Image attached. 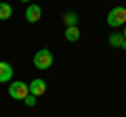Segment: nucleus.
Here are the masks:
<instances>
[{
  "label": "nucleus",
  "mask_w": 126,
  "mask_h": 117,
  "mask_svg": "<svg viewBox=\"0 0 126 117\" xmlns=\"http://www.w3.org/2000/svg\"><path fill=\"white\" fill-rule=\"evenodd\" d=\"M78 21H80V17H78L74 11H67V13L63 15V23H65V27H74V25H78Z\"/></svg>",
  "instance_id": "obj_8"
},
{
  "label": "nucleus",
  "mask_w": 126,
  "mask_h": 117,
  "mask_svg": "<svg viewBox=\"0 0 126 117\" xmlns=\"http://www.w3.org/2000/svg\"><path fill=\"white\" fill-rule=\"evenodd\" d=\"M11 17H13V6L9 2H0V21H6Z\"/></svg>",
  "instance_id": "obj_9"
},
{
  "label": "nucleus",
  "mask_w": 126,
  "mask_h": 117,
  "mask_svg": "<svg viewBox=\"0 0 126 117\" xmlns=\"http://www.w3.org/2000/svg\"><path fill=\"white\" fill-rule=\"evenodd\" d=\"M65 40H67V42H78V40H80V27H78V25L65 27Z\"/></svg>",
  "instance_id": "obj_7"
},
{
  "label": "nucleus",
  "mask_w": 126,
  "mask_h": 117,
  "mask_svg": "<svg viewBox=\"0 0 126 117\" xmlns=\"http://www.w3.org/2000/svg\"><path fill=\"white\" fill-rule=\"evenodd\" d=\"M53 61H55L53 52H50V50H46V48L38 50V52L34 54V67L40 69V71H44V69L53 67Z\"/></svg>",
  "instance_id": "obj_1"
},
{
  "label": "nucleus",
  "mask_w": 126,
  "mask_h": 117,
  "mask_svg": "<svg viewBox=\"0 0 126 117\" xmlns=\"http://www.w3.org/2000/svg\"><path fill=\"white\" fill-rule=\"evenodd\" d=\"M9 94L15 100H25V96L30 94V86L25 82H13V84H9Z\"/></svg>",
  "instance_id": "obj_3"
},
{
  "label": "nucleus",
  "mask_w": 126,
  "mask_h": 117,
  "mask_svg": "<svg viewBox=\"0 0 126 117\" xmlns=\"http://www.w3.org/2000/svg\"><path fill=\"white\" fill-rule=\"evenodd\" d=\"M36 98H38V96H34V94H27V96H25V100H23V103H25V107H34V105L38 103Z\"/></svg>",
  "instance_id": "obj_11"
},
{
  "label": "nucleus",
  "mask_w": 126,
  "mask_h": 117,
  "mask_svg": "<svg viewBox=\"0 0 126 117\" xmlns=\"http://www.w3.org/2000/svg\"><path fill=\"white\" fill-rule=\"evenodd\" d=\"M19 2H30V0H19Z\"/></svg>",
  "instance_id": "obj_14"
},
{
  "label": "nucleus",
  "mask_w": 126,
  "mask_h": 117,
  "mask_svg": "<svg viewBox=\"0 0 126 117\" xmlns=\"http://www.w3.org/2000/svg\"><path fill=\"white\" fill-rule=\"evenodd\" d=\"M122 48H124V50H126V40H124V44H122Z\"/></svg>",
  "instance_id": "obj_13"
},
{
  "label": "nucleus",
  "mask_w": 126,
  "mask_h": 117,
  "mask_svg": "<svg viewBox=\"0 0 126 117\" xmlns=\"http://www.w3.org/2000/svg\"><path fill=\"white\" fill-rule=\"evenodd\" d=\"M44 92H46V82H44V80L36 77V80H32V82H30V94L40 96V94H44Z\"/></svg>",
  "instance_id": "obj_5"
},
{
  "label": "nucleus",
  "mask_w": 126,
  "mask_h": 117,
  "mask_svg": "<svg viewBox=\"0 0 126 117\" xmlns=\"http://www.w3.org/2000/svg\"><path fill=\"white\" fill-rule=\"evenodd\" d=\"M122 36H124V40H126V27H124V32H122Z\"/></svg>",
  "instance_id": "obj_12"
},
{
  "label": "nucleus",
  "mask_w": 126,
  "mask_h": 117,
  "mask_svg": "<svg viewBox=\"0 0 126 117\" xmlns=\"http://www.w3.org/2000/svg\"><path fill=\"white\" fill-rule=\"evenodd\" d=\"M124 23H126V9L124 6H113L107 13V25L111 29H116V27H122Z\"/></svg>",
  "instance_id": "obj_2"
},
{
  "label": "nucleus",
  "mask_w": 126,
  "mask_h": 117,
  "mask_svg": "<svg viewBox=\"0 0 126 117\" xmlns=\"http://www.w3.org/2000/svg\"><path fill=\"white\" fill-rule=\"evenodd\" d=\"M13 80V67L6 61H0V84H9Z\"/></svg>",
  "instance_id": "obj_6"
},
{
  "label": "nucleus",
  "mask_w": 126,
  "mask_h": 117,
  "mask_svg": "<svg viewBox=\"0 0 126 117\" xmlns=\"http://www.w3.org/2000/svg\"><path fill=\"white\" fill-rule=\"evenodd\" d=\"M109 44L113 46V48H122V44H124V36L122 34H109Z\"/></svg>",
  "instance_id": "obj_10"
},
{
  "label": "nucleus",
  "mask_w": 126,
  "mask_h": 117,
  "mask_svg": "<svg viewBox=\"0 0 126 117\" xmlns=\"http://www.w3.org/2000/svg\"><path fill=\"white\" fill-rule=\"evenodd\" d=\"M40 17H42V9L38 4H27V9H25V19H27V23H36V21H40Z\"/></svg>",
  "instance_id": "obj_4"
}]
</instances>
